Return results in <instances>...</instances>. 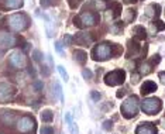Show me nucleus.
Segmentation results:
<instances>
[{"label": "nucleus", "instance_id": "nucleus-1", "mask_svg": "<svg viewBox=\"0 0 165 134\" xmlns=\"http://www.w3.org/2000/svg\"><path fill=\"white\" fill-rule=\"evenodd\" d=\"M7 26L14 33H21L26 28H28L30 26V20L24 13H14L7 18Z\"/></svg>", "mask_w": 165, "mask_h": 134}, {"label": "nucleus", "instance_id": "nucleus-2", "mask_svg": "<svg viewBox=\"0 0 165 134\" xmlns=\"http://www.w3.org/2000/svg\"><path fill=\"white\" fill-rule=\"evenodd\" d=\"M121 116L124 119H133L138 113V97L136 95L128 96L121 105Z\"/></svg>", "mask_w": 165, "mask_h": 134}, {"label": "nucleus", "instance_id": "nucleus-3", "mask_svg": "<svg viewBox=\"0 0 165 134\" xmlns=\"http://www.w3.org/2000/svg\"><path fill=\"white\" fill-rule=\"evenodd\" d=\"M111 57H113V44L110 43L97 44L92 51V58L95 61H107Z\"/></svg>", "mask_w": 165, "mask_h": 134}, {"label": "nucleus", "instance_id": "nucleus-4", "mask_svg": "<svg viewBox=\"0 0 165 134\" xmlns=\"http://www.w3.org/2000/svg\"><path fill=\"white\" fill-rule=\"evenodd\" d=\"M99 20H100V17H99L97 13L85 12V13H82V14H79L78 17L74 18V24L78 27H80V28H82V27H93L99 23Z\"/></svg>", "mask_w": 165, "mask_h": 134}, {"label": "nucleus", "instance_id": "nucleus-5", "mask_svg": "<svg viewBox=\"0 0 165 134\" xmlns=\"http://www.w3.org/2000/svg\"><path fill=\"white\" fill-rule=\"evenodd\" d=\"M141 109L145 114H150V116H154V114H158L162 109V102L159 97H148L144 102L141 103Z\"/></svg>", "mask_w": 165, "mask_h": 134}, {"label": "nucleus", "instance_id": "nucleus-6", "mask_svg": "<svg viewBox=\"0 0 165 134\" xmlns=\"http://www.w3.org/2000/svg\"><path fill=\"white\" fill-rule=\"evenodd\" d=\"M126 80V72L123 69H116V71H111L109 74H106L105 76V83L107 86H117L124 83Z\"/></svg>", "mask_w": 165, "mask_h": 134}, {"label": "nucleus", "instance_id": "nucleus-7", "mask_svg": "<svg viewBox=\"0 0 165 134\" xmlns=\"http://www.w3.org/2000/svg\"><path fill=\"white\" fill-rule=\"evenodd\" d=\"M9 64L16 69H23L27 65V58L24 55V52L20 51V49L12 52V55L9 57Z\"/></svg>", "mask_w": 165, "mask_h": 134}, {"label": "nucleus", "instance_id": "nucleus-8", "mask_svg": "<svg viewBox=\"0 0 165 134\" xmlns=\"http://www.w3.org/2000/svg\"><path fill=\"white\" fill-rule=\"evenodd\" d=\"M35 128V120L31 116H23L17 120V130L20 133H31Z\"/></svg>", "mask_w": 165, "mask_h": 134}, {"label": "nucleus", "instance_id": "nucleus-9", "mask_svg": "<svg viewBox=\"0 0 165 134\" xmlns=\"http://www.w3.org/2000/svg\"><path fill=\"white\" fill-rule=\"evenodd\" d=\"M16 95V88L10 83H0V103H7Z\"/></svg>", "mask_w": 165, "mask_h": 134}, {"label": "nucleus", "instance_id": "nucleus-10", "mask_svg": "<svg viewBox=\"0 0 165 134\" xmlns=\"http://www.w3.org/2000/svg\"><path fill=\"white\" fill-rule=\"evenodd\" d=\"M16 44H17V37L16 35L0 31V47H3V48H12Z\"/></svg>", "mask_w": 165, "mask_h": 134}, {"label": "nucleus", "instance_id": "nucleus-11", "mask_svg": "<svg viewBox=\"0 0 165 134\" xmlns=\"http://www.w3.org/2000/svg\"><path fill=\"white\" fill-rule=\"evenodd\" d=\"M75 41H76V44H79L82 47H89L93 43V37L89 33H78L75 35Z\"/></svg>", "mask_w": 165, "mask_h": 134}, {"label": "nucleus", "instance_id": "nucleus-12", "mask_svg": "<svg viewBox=\"0 0 165 134\" xmlns=\"http://www.w3.org/2000/svg\"><path fill=\"white\" fill-rule=\"evenodd\" d=\"M136 134H157V127L152 123H142L137 127Z\"/></svg>", "mask_w": 165, "mask_h": 134}, {"label": "nucleus", "instance_id": "nucleus-13", "mask_svg": "<svg viewBox=\"0 0 165 134\" xmlns=\"http://www.w3.org/2000/svg\"><path fill=\"white\" fill-rule=\"evenodd\" d=\"M0 120H2L4 124L12 126L13 123L17 121V116L14 114V111H7V110H4V111H2V114H0Z\"/></svg>", "mask_w": 165, "mask_h": 134}, {"label": "nucleus", "instance_id": "nucleus-14", "mask_svg": "<svg viewBox=\"0 0 165 134\" xmlns=\"http://www.w3.org/2000/svg\"><path fill=\"white\" fill-rule=\"evenodd\" d=\"M157 88H158V86H157L155 82H152V80H145V82L141 85V95L144 96V95L152 93V92L157 90Z\"/></svg>", "mask_w": 165, "mask_h": 134}, {"label": "nucleus", "instance_id": "nucleus-15", "mask_svg": "<svg viewBox=\"0 0 165 134\" xmlns=\"http://www.w3.org/2000/svg\"><path fill=\"white\" fill-rule=\"evenodd\" d=\"M133 34H134V40L137 41H142L147 38V31H145L144 27L141 26H137L133 28Z\"/></svg>", "mask_w": 165, "mask_h": 134}, {"label": "nucleus", "instance_id": "nucleus-16", "mask_svg": "<svg viewBox=\"0 0 165 134\" xmlns=\"http://www.w3.org/2000/svg\"><path fill=\"white\" fill-rule=\"evenodd\" d=\"M74 59L80 65H85L88 61V54L83 49H76V51H74Z\"/></svg>", "mask_w": 165, "mask_h": 134}, {"label": "nucleus", "instance_id": "nucleus-17", "mask_svg": "<svg viewBox=\"0 0 165 134\" xmlns=\"http://www.w3.org/2000/svg\"><path fill=\"white\" fill-rule=\"evenodd\" d=\"M140 51V45L138 43H137V40H130L128 41V52L127 55L128 57H131V55H137Z\"/></svg>", "mask_w": 165, "mask_h": 134}, {"label": "nucleus", "instance_id": "nucleus-18", "mask_svg": "<svg viewBox=\"0 0 165 134\" xmlns=\"http://www.w3.org/2000/svg\"><path fill=\"white\" fill-rule=\"evenodd\" d=\"M4 3H6V7L16 10V9H20V7H23L24 0H4Z\"/></svg>", "mask_w": 165, "mask_h": 134}, {"label": "nucleus", "instance_id": "nucleus-19", "mask_svg": "<svg viewBox=\"0 0 165 134\" xmlns=\"http://www.w3.org/2000/svg\"><path fill=\"white\" fill-rule=\"evenodd\" d=\"M41 120H43L44 123H51L52 120H54V111L49 110V109L43 110V113H41Z\"/></svg>", "mask_w": 165, "mask_h": 134}, {"label": "nucleus", "instance_id": "nucleus-20", "mask_svg": "<svg viewBox=\"0 0 165 134\" xmlns=\"http://www.w3.org/2000/svg\"><path fill=\"white\" fill-rule=\"evenodd\" d=\"M109 6L113 7V14H111V17H113V18L119 17V16L121 14V4H120V3H117V2H111Z\"/></svg>", "mask_w": 165, "mask_h": 134}, {"label": "nucleus", "instance_id": "nucleus-21", "mask_svg": "<svg viewBox=\"0 0 165 134\" xmlns=\"http://www.w3.org/2000/svg\"><path fill=\"white\" fill-rule=\"evenodd\" d=\"M152 64L151 62H144V64H141V66H140V74L141 75H148L151 71H152Z\"/></svg>", "mask_w": 165, "mask_h": 134}, {"label": "nucleus", "instance_id": "nucleus-22", "mask_svg": "<svg viewBox=\"0 0 165 134\" xmlns=\"http://www.w3.org/2000/svg\"><path fill=\"white\" fill-rule=\"evenodd\" d=\"M136 16H137V13H136V10H127L126 12V14H124V20L127 21V23H131V21H134V18H136Z\"/></svg>", "mask_w": 165, "mask_h": 134}, {"label": "nucleus", "instance_id": "nucleus-23", "mask_svg": "<svg viewBox=\"0 0 165 134\" xmlns=\"http://www.w3.org/2000/svg\"><path fill=\"white\" fill-rule=\"evenodd\" d=\"M55 95L59 97L61 103H64V95H62V88H61L59 82H55Z\"/></svg>", "mask_w": 165, "mask_h": 134}, {"label": "nucleus", "instance_id": "nucleus-24", "mask_svg": "<svg viewBox=\"0 0 165 134\" xmlns=\"http://www.w3.org/2000/svg\"><path fill=\"white\" fill-rule=\"evenodd\" d=\"M57 69H58V72H59V75H61V78H62L65 82H68L69 80V76H68V74H66V71L64 69V66H57Z\"/></svg>", "mask_w": 165, "mask_h": 134}, {"label": "nucleus", "instance_id": "nucleus-25", "mask_svg": "<svg viewBox=\"0 0 165 134\" xmlns=\"http://www.w3.org/2000/svg\"><path fill=\"white\" fill-rule=\"evenodd\" d=\"M152 27H154V28H155V31H162V30H165V24L162 23L161 20H157V21H154Z\"/></svg>", "mask_w": 165, "mask_h": 134}, {"label": "nucleus", "instance_id": "nucleus-26", "mask_svg": "<svg viewBox=\"0 0 165 134\" xmlns=\"http://www.w3.org/2000/svg\"><path fill=\"white\" fill-rule=\"evenodd\" d=\"M40 134H54V128L51 126H43L40 128Z\"/></svg>", "mask_w": 165, "mask_h": 134}, {"label": "nucleus", "instance_id": "nucleus-27", "mask_svg": "<svg viewBox=\"0 0 165 134\" xmlns=\"http://www.w3.org/2000/svg\"><path fill=\"white\" fill-rule=\"evenodd\" d=\"M68 2V4H69V7L71 9H78V7L80 6V3H82V0H66Z\"/></svg>", "mask_w": 165, "mask_h": 134}, {"label": "nucleus", "instance_id": "nucleus-28", "mask_svg": "<svg viewBox=\"0 0 165 134\" xmlns=\"http://www.w3.org/2000/svg\"><path fill=\"white\" fill-rule=\"evenodd\" d=\"M69 131H71V134H79V128H78V126L75 121L69 123Z\"/></svg>", "mask_w": 165, "mask_h": 134}, {"label": "nucleus", "instance_id": "nucleus-29", "mask_svg": "<svg viewBox=\"0 0 165 134\" xmlns=\"http://www.w3.org/2000/svg\"><path fill=\"white\" fill-rule=\"evenodd\" d=\"M151 9L154 10V16H155V17H158V16L161 14V6H159V4H152Z\"/></svg>", "mask_w": 165, "mask_h": 134}, {"label": "nucleus", "instance_id": "nucleus-30", "mask_svg": "<svg viewBox=\"0 0 165 134\" xmlns=\"http://www.w3.org/2000/svg\"><path fill=\"white\" fill-rule=\"evenodd\" d=\"M82 75H83V78H85L86 80H88V79H92V78H93V74H92V71H89V69H83V71H82Z\"/></svg>", "mask_w": 165, "mask_h": 134}, {"label": "nucleus", "instance_id": "nucleus-31", "mask_svg": "<svg viewBox=\"0 0 165 134\" xmlns=\"http://www.w3.org/2000/svg\"><path fill=\"white\" fill-rule=\"evenodd\" d=\"M90 97H92V100H93V102H99L100 93H99V92H96V90H92L90 92Z\"/></svg>", "mask_w": 165, "mask_h": 134}, {"label": "nucleus", "instance_id": "nucleus-32", "mask_svg": "<svg viewBox=\"0 0 165 134\" xmlns=\"http://www.w3.org/2000/svg\"><path fill=\"white\" fill-rule=\"evenodd\" d=\"M34 88H35V90H37V92H41L44 89V83L41 82V80H35V82H34Z\"/></svg>", "mask_w": 165, "mask_h": 134}, {"label": "nucleus", "instance_id": "nucleus-33", "mask_svg": "<svg viewBox=\"0 0 165 134\" xmlns=\"http://www.w3.org/2000/svg\"><path fill=\"white\" fill-rule=\"evenodd\" d=\"M103 128H105L106 131H110L111 128H113V123H111L110 120H106V121L103 123Z\"/></svg>", "mask_w": 165, "mask_h": 134}, {"label": "nucleus", "instance_id": "nucleus-34", "mask_svg": "<svg viewBox=\"0 0 165 134\" xmlns=\"http://www.w3.org/2000/svg\"><path fill=\"white\" fill-rule=\"evenodd\" d=\"M33 58H34V61L40 62V61H41V52L40 51H34V52H33Z\"/></svg>", "mask_w": 165, "mask_h": 134}, {"label": "nucleus", "instance_id": "nucleus-35", "mask_svg": "<svg viewBox=\"0 0 165 134\" xmlns=\"http://www.w3.org/2000/svg\"><path fill=\"white\" fill-rule=\"evenodd\" d=\"M40 3H41V6H43V7H48V6H51V4H52V2H51V0H41Z\"/></svg>", "mask_w": 165, "mask_h": 134}, {"label": "nucleus", "instance_id": "nucleus-36", "mask_svg": "<svg viewBox=\"0 0 165 134\" xmlns=\"http://www.w3.org/2000/svg\"><path fill=\"white\" fill-rule=\"evenodd\" d=\"M159 61H161V57L157 54V55H154V57H152V59H151V64H159Z\"/></svg>", "mask_w": 165, "mask_h": 134}, {"label": "nucleus", "instance_id": "nucleus-37", "mask_svg": "<svg viewBox=\"0 0 165 134\" xmlns=\"http://www.w3.org/2000/svg\"><path fill=\"white\" fill-rule=\"evenodd\" d=\"M158 78L161 79V83H162V85H165V72H159V74H158Z\"/></svg>", "mask_w": 165, "mask_h": 134}, {"label": "nucleus", "instance_id": "nucleus-38", "mask_svg": "<svg viewBox=\"0 0 165 134\" xmlns=\"http://www.w3.org/2000/svg\"><path fill=\"white\" fill-rule=\"evenodd\" d=\"M55 49H57L58 52H62V44H61L59 41H57V43H55Z\"/></svg>", "mask_w": 165, "mask_h": 134}, {"label": "nucleus", "instance_id": "nucleus-39", "mask_svg": "<svg viewBox=\"0 0 165 134\" xmlns=\"http://www.w3.org/2000/svg\"><path fill=\"white\" fill-rule=\"evenodd\" d=\"M138 78H140V75H137V74L131 75V82H133V83H137V82H138Z\"/></svg>", "mask_w": 165, "mask_h": 134}, {"label": "nucleus", "instance_id": "nucleus-40", "mask_svg": "<svg viewBox=\"0 0 165 134\" xmlns=\"http://www.w3.org/2000/svg\"><path fill=\"white\" fill-rule=\"evenodd\" d=\"M72 38L69 37V35H65V40H64V43H65V45H68V44H71Z\"/></svg>", "mask_w": 165, "mask_h": 134}, {"label": "nucleus", "instance_id": "nucleus-41", "mask_svg": "<svg viewBox=\"0 0 165 134\" xmlns=\"http://www.w3.org/2000/svg\"><path fill=\"white\" fill-rule=\"evenodd\" d=\"M65 121L68 123V124L71 123V114H69V113H66V114H65Z\"/></svg>", "mask_w": 165, "mask_h": 134}, {"label": "nucleus", "instance_id": "nucleus-42", "mask_svg": "<svg viewBox=\"0 0 165 134\" xmlns=\"http://www.w3.org/2000/svg\"><path fill=\"white\" fill-rule=\"evenodd\" d=\"M116 96H117V97H123V96H124V90H119V92L116 93Z\"/></svg>", "mask_w": 165, "mask_h": 134}, {"label": "nucleus", "instance_id": "nucleus-43", "mask_svg": "<svg viewBox=\"0 0 165 134\" xmlns=\"http://www.w3.org/2000/svg\"><path fill=\"white\" fill-rule=\"evenodd\" d=\"M161 126H162V127L165 128V116H164V117H162V119H161Z\"/></svg>", "mask_w": 165, "mask_h": 134}, {"label": "nucleus", "instance_id": "nucleus-44", "mask_svg": "<svg viewBox=\"0 0 165 134\" xmlns=\"http://www.w3.org/2000/svg\"><path fill=\"white\" fill-rule=\"evenodd\" d=\"M3 57V51H0V58Z\"/></svg>", "mask_w": 165, "mask_h": 134}]
</instances>
